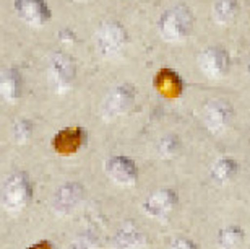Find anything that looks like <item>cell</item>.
I'll list each match as a JSON object with an SVG mask.
<instances>
[{
  "label": "cell",
  "mask_w": 250,
  "mask_h": 249,
  "mask_svg": "<svg viewBox=\"0 0 250 249\" xmlns=\"http://www.w3.org/2000/svg\"><path fill=\"white\" fill-rule=\"evenodd\" d=\"M193 13L186 5L166 10L158 22V31L166 43H184L192 34L193 29Z\"/></svg>",
  "instance_id": "6da1fadb"
},
{
  "label": "cell",
  "mask_w": 250,
  "mask_h": 249,
  "mask_svg": "<svg viewBox=\"0 0 250 249\" xmlns=\"http://www.w3.org/2000/svg\"><path fill=\"white\" fill-rule=\"evenodd\" d=\"M128 46V33L119 22H106L94 33V47L106 61H117Z\"/></svg>",
  "instance_id": "7a4b0ae2"
},
{
  "label": "cell",
  "mask_w": 250,
  "mask_h": 249,
  "mask_svg": "<svg viewBox=\"0 0 250 249\" xmlns=\"http://www.w3.org/2000/svg\"><path fill=\"white\" fill-rule=\"evenodd\" d=\"M33 201V186L26 173L12 174L2 187V205L8 213L18 215Z\"/></svg>",
  "instance_id": "3957f363"
},
{
  "label": "cell",
  "mask_w": 250,
  "mask_h": 249,
  "mask_svg": "<svg viewBox=\"0 0 250 249\" xmlns=\"http://www.w3.org/2000/svg\"><path fill=\"white\" fill-rule=\"evenodd\" d=\"M47 83L56 94H63L72 90L77 78V66L65 52H52L47 61Z\"/></svg>",
  "instance_id": "277c9868"
},
{
  "label": "cell",
  "mask_w": 250,
  "mask_h": 249,
  "mask_svg": "<svg viewBox=\"0 0 250 249\" xmlns=\"http://www.w3.org/2000/svg\"><path fill=\"white\" fill-rule=\"evenodd\" d=\"M135 99H137V91L130 83H122L119 87L112 88L106 94V98L103 99L101 104L103 121L112 122L116 119L125 116L133 108Z\"/></svg>",
  "instance_id": "5b68a950"
},
{
  "label": "cell",
  "mask_w": 250,
  "mask_h": 249,
  "mask_svg": "<svg viewBox=\"0 0 250 249\" xmlns=\"http://www.w3.org/2000/svg\"><path fill=\"white\" fill-rule=\"evenodd\" d=\"M13 10L17 17L31 28H42L51 22V8L44 0H15Z\"/></svg>",
  "instance_id": "8992f818"
},
{
  "label": "cell",
  "mask_w": 250,
  "mask_h": 249,
  "mask_svg": "<svg viewBox=\"0 0 250 249\" xmlns=\"http://www.w3.org/2000/svg\"><path fill=\"white\" fill-rule=\"evenodd\" d=\"M197 66L205 77L211 78V80H219L228 75L229 57L221 47H208L198 54Z\"/></svg>",
  "instance_id": "52a82bcc"
},
{
  "label": "cell",
  "mask_w": 250,
  "mask_h": 249,
  "mask_svg": "<svg viewBox=\"0 0 250 249\" xmlns=\"http://www.w3.org/2000/svg\"><path fill=\"white\" fill-rule=\"evenodd\" d=\"M107 178L114 184L122 187H132L138 181V168L132 158L127 157H111L104 165Z\"/></svg>",
  "instance_id": "ba28073f"
},
{
  "label": "cell",
  "mask_w": 250,
  "mask_h": 249,
  "mask_svg": "<svg viewBox=\"0 0 250 249\" xmlns=\"http://www.w3.org/2000/svg\"><path fill=\"white\" fill-rule=\"evenodd\" d=\"M84 197V187L80 182H67L54 192L51 207L59 215H70L78 208Z\"/></svg>",
  "instance_id": "9c48e42d"
},
{
  "label": "cell",
  "mask_w": 250,
  "mask_h": 249,
  "mask_svg": "<svg viewBox=\"0 0 250 249\" xmlns=\"http://www.w3.org/2000/svg\"><path fill=\"white\" fill-rule=\"evenodd\" d=\"M179 202L177 192L171 187H163L151 192L143 202V210L148 217L164 218L176 208Z\"/></svg>",
  "instance_id": "30bf717a"
},
{
  "label": "cell",
  "mask_w": 250,
  "mask_h": 249,
  "mask_svg": "<svg viewBox=\"0 0 250 249\" xmlns=\"http://www.w3.org/2000/svg\"><path fill=\"white\" fill-rule=\"evenodd\" d=\"M232 111L231 106L226 101H209L208 104H205L203 111H202V122L207 131L211 134H219L228 127L229 121H231Z\"/></svg>",
  "instance_id": "8fae6325"
},
{
  "label": "cell",
  "mask_w": 250,
  "mask_h": 249,
  "mask_svg": "<svg viewBox=\"0 0 250 249\" xmlns=\"http://www.w3.org/2000/svg\"><path fill=\"white\" fill-rule=\"evenodd\" d=\"M86 142V132L82 127H68L57 132L52 138V148L59 155H75Z\"/></svg>",
  "instance_id": "7c38bea8"
},
{
  "label": "cell",
  "mask_w": 250,
  "mask_h": 249,
  "mask_svg": "<svg viewBox=\"0 0 250 249\" xmlns=\"http://www.w3.org/2000/svg\"><path fill=\"white\" fill-rule=\"evenodd\" d=\"M112 249H145L146 236L133 223H124L111 240Z\"/></svg>",
  "instance_id": "4fadbf2b"
},
{
  "label": "cell",
  "mask_w": 250,
  "mask_h": 249,
  "mask_svg": "<svg viewBox=\"0 0 250 249\" xmlns=\"http://www.w3.org/2000/svg\"><path fill=\"white\" fill-rule=\"evenodd\" d=\"M0 93L5 101L17 103L23 94V78L17 68H5L0 75Z\"/></svg>",
  "instance_id": "5bb4252c"
},
{
  "label": "cell",
  "mask_w": 250,
  "mask_h": 249,
  "mask_svg": "<svg viewBox=\"0 0 250 249\" xmlns=\"http://www.w3.org/2000/svg\"><path fill=\"white\" fill-rule=\"evenodd\" d=\"M246 241V231L241 226H226L218 233V249H239Z\"/></svg>",
  "instance_id": "9a60e30c"
},
{
  "label": "cell",
  "mask_w": 250,
  "mask_h": 249,
  "mask_svg": "<svg viewBox=\"0 0 250 249\" xmlns=\"http://www.w3.org/2000/svg\"><path fill=\"white\" fill-rule=\"evenodd\" d=\"M237 0H216L213 5V20L218 24H229L237 17Z\"/></svg>",
  "instance_id": "2e32d148"
},
{
  "label": "cell",
  "mask_w": 250,
  "mask_h": 249,
  "mask_svg": "<svg viewBox=\"0 0 250 249\" xmlns=\"http://www.w3.org/2000/svg\"><path fill=\"white\" fill-rule=\"evenodd\" d=\"M237 161L232 158H219L211 168V178L214 182L226 184L237 174Z\"/></svg>",
  "instance_id": "e0dca14e"
},
{
  "label": "cell",
  "mask_w": 250,
  "mask_h": 249,
  "mask_svg": "<svg viewBox=\"0 0 250 249\" xmlns=\"http://www.w3.org/2000/svg\"><path fill=\"white\" fill-rule=\"evenodd\" d=\"M156 150L159 157L164 158V160H169V158H174L181 152V140H179L177 136H166L159 140Z\"/></svg>",
  "instance_id": "ac0fdd59"
},
{
  "label": "cell",
  "mask_w": 250,
  "mask_h": 249,
  "mask_svg": "<svg viewBox=\"0 0 250 249\" xmlns=\"http://www.w3.org/2000/svg\"><path fill=\"white\" fill-rule=\"evenodd\" d=\"M33 122L28 119H18L12 127V138L17 143H26L33 136Z\"/></svg>",
  "instance_id": "d6986e66"
},
{
  "label": "cell",
  "mask_w": 250,
  "mask_h": 249,
  "mask_svg": "<svg viewBox=\"0 0 250 249\" xmlns=\"http://www.w3.org/2000/svg\"><path fill=\"white\" fill-rule=\"evenodd\" d=\"M94 245H96V240L91 235L80 236L75 241V249H94Z\"/></svg>",
  "instance_id": "ffe728a7"
},
{
  "label": "cell",
  "mask_w": 250,
  "mask_h": 249,
  "mask_svg": "<svg viewBox=\"0 0 250 249\" xmlns=\"http://www.w3.org/2000/svg\"><path fill=\"white\" fill-rule=\"evenodd\" d=\"M169 249H197V246H195L193 241L187 240V238H181V240L174 241Z\"/></svg>",
  "instance_id": "44dd1931"
},
{
  "label": "cell",
  "mask_w": 250,
  "mask_h": 249,
  "mask_svg": "<svg viewBox=\"0 0 250 249\" xmlns=\"http://www.w3.org/2000/svg\"><path fill=\"white\" fill-rule=\"evenodd\" d=\"M75 34L70 31V29H62L61 31V41L62 43H67V44H73L75 43Z\"/></svg>",
  "instance_id": "7402d4cb"
},
{
  "label": "cell",
  "mask_w": 250,
  "mask_h": 249,
  "mask_svg": "<svg viewBox=\"0 0 250 249\" xmlns=\"http://www.w3.org/2000/svg\"><path fill=\"white\" fill-rule=\"evenodd\" d=\"M26 249H54V246L49 241L42 240V241H39V243H34V245H31V246L26 248Z\"/></svg>",
  "instance_id": "603a6c76"
},
{
  "label": "cell",
  "mask_w": 250,
  "mask_h": 249,
  "mask_svg": "<svg viewBox=\"0 0 250 249\" xmlns=\"http://www.w3.org/2000/svg\"><path fill=\"white\" fill-rule=\"evenodd\" d=\"M73 2H78V3H83V2H88V0H73Z\"/></svg>",
  "instance_id": "cb8c5ba5"
},
{
  "label": "cell",
  "mask_w": 250,
  "mask_h": 249,
  "mask_svg": "<svg viewBox=\"0 0 250 249\" xmlns=\"http://www.w3.org/2000/svg\"><path fill=\"white\" fill-rule=\"evenodd\" d=\"M247 72H249V75H250V62H249V66H247Z\"/></svg>",
  "instance_id": "d4e9b609"
}]
</instances>
